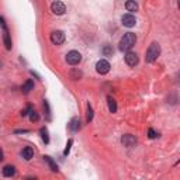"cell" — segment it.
Masks as SVG:
<instances>
[{"label":"cell","instance_id":"ac0fdd59","mask_svg":"<svg viewBox=\"0 0 180 180\" xmlns=\"http://www.w3.org/2000/svg\"><path fill=\"white\" fill-rule=\"evenodd\" d=\"M39 134H41V138H42V141H44V143H49V137H48V129L45 128V127H42V128H41Z\"/></svg>","mask_w":180,"mask_h":180},{"label":"cell","instance_id":"e0dca14e","mask_svg":"<svg viewBox=\"0 0 180 180\" xmlns=\"http://www.w3.org/2000/svg\"><path fill=\"white\" fill-rule=\"evenodd\" d=\"M44 160L48 163V166H49L51 170H52V172H58V165H56V163L52 160V158H49V156H44Z\"/></svg>","mask_w":180,"mask_h":180},{"label":"cell","instance_id":"603a6c76","mask_svg":"<svg viewBox=\"0 0 180 180\" xmlns=\"http://www.w3.org/2000/svg\"><path fill=\"white\" fill-rule=\"evenodd\" d=\"M148 137L151 138V139H155V138L158 137V132H155L152 128H149V129H148Z\"/></svg>","mask_w":180,"mask_h":180},{"label":"cell","instance_id":"5b68a950","mask_svg":"<svg viewBox=\"0 0 180 180\" xmlns=\"http://www.w3.org/2000/svg\"><path fill=\"white\" fill-rule=\"evenodd\" d=\"M51 10H52V13L56 14V16H62V14H65V11H66V6L62 2H53L52 4H51Z\"/></svg>","mask_w":180,"mask_h":180},{"label":"cell","instance_id":"cb8c5ba5","mask_svg":"<svg viewBox=\"0 0 180 180\" xmlns=\"http://www.w3.org/2000/svg\"><path fill=\"white\" fill-rule=\"evenodd\" d=\"M31 110H32V106H30V104H28V106H27V108H25L24 111L21 112V114H22V117H24V115H27V114H30V111H31Z\"/></svg>","mask_w":180,"mask_h":180},{"label":"cell","instance_id":"52a82bcc","mask_svg":"<svg viewBox=\"0 0 180 180\" xmlns=\"http://www.w3.org/2000/svg\"><path fill=\"white\" fill-rule=\"evenodd\" d=\"M121 22H122L124 27L131 28L137 24V20H135V17L132 16V14H124V16L121 17Z\"/></svg>","mask_w":180,"mask_h":180},{"label":"cell","instance_id":"9a60e30c","mask_svg":"<svg viewBox=\"0 0 180 180\" xmlns=\"http://www.w3.org/2000/svg\"><path fill=\"white\" fill-rule=\"evenodd\" d=\"M107 103H108L110 112H117V101H115L111 96H108V97H107Z\"/></svg>","mask_w":180,"mask_h":180},{"label":"cell","instance_id":"8992f818","mask_svg":"<svg viewBox=\"0 0 180 180\" xmlns=\"http://www.w3.org/2000/svg\"><path fill=\"white\" fill-rule=\"evenodd\" d=\"M51 41L55 45H62L65 42V34L62 31H53L51 34Z\"/></svg>","mask_w":180,"mask_h":180},{"label":"cell","instance_id":"7c38bea8","mask_svg":"<svg viewBox=\"0 0 180 180\" xmlns=\"http://www.w3.org/2000/svg\"><path fill=\"white\" fill-rule=\"evenodd\" d=\"M14 173H16V168H14V166L7 165L3 168V176L4 177H11V176H14Z\"/></svg>","mask_w":180,"mask_h":180},{"label":"cell","instance_id":"30bf717a","mask_svg":"<svg viewBox=\"0 0 180 180\" xmlns=\"http://www.w3.org/2000/svg\"><path fill=\"white\" fill-rule=\"evenodd\" d=\"M3 41H4L6 49L10 51L11 47H13V44H11V37H10V31H8V28H4V30H3Z\"/></svg>","mask_w":180,"mask_h":180},{"label":"cell","instance_id":"3957f363","mask_svg":"<svg viewBox=\"0 0 180 180\" xmlns=\"http://www.w3.org/2000/svg\"><path fill=\"white\" fill-rule=\"evenodd\" d=\"M82 61V55L80 52H78V51H70V52H68L66 55V62L69 65H72V66H75V65H79Z\"/></svg>","mask_w":180,"mask_h":180},{"label":"cell","instance_id":"5bb4252c","mask_svg":"<svg viewBox=\"0 0 180 180\" xmlns=\"http://www.w3.org/2000/svg\"><path fill=\"white\" fill-rule=\"evenodd\" d=\"M125 8H127V11L134 13V11L138 10V3L135 2V0H128V2L125 3Z\"/></svg>","mask_w":180,"mask_h":180},{"label":"cell","instance_id":"7402d4cb","mask_svg":"<svg viewBox=\"0 0 180 180\" xmlns=\"http://www.w3.org/2000/svg\"><path fill=\"white\" fill-rule=\"evenodd\" d=\"M93 120V108L90 107V104L87 106V118H86V121L87 122H90V121Z\"/></svg>","mask_w":180,"mask_h":180},{"label":"cell","instance_id":"6da1fadb","mask_svg":"<svg viewBox=\"0 0 180 180\" xmlns=\"http://www.w3.org/2000/svg\"><path fill=\"white\" fill-rule=\"evenodd\" d=\"M137 42V35L134 32H125L124 37L120 39V51H129Z\"/></svg>","mask_w":180,"mask_h":180},{"label":"cell","instance_id":"484cf974","mask_svg":"<svg viewBox=\"0 0 180 180\" xmlns=\"http://www.w3.org/2000/svg\"><path fill=\"white\" fill-rule=\"evenodd\" d=\"M2 160H3V151L0 149V162H2Z\"/></svg>","mask_w":180,"mask_h":180},{"label":"cell","instance_id":"8fae6325","mask_svg":"<svg viewBox=\"0 0 180 180\" xmlns=\"http://www.w3.org/2000/svg\"><path fill=\"white\" fill-rule=\"evenodd\" d=\"M21 155H22V158H24L25 160H31L34 158V149L30 148V146H27V148L22 149Z\"/></svg>","mask_w":180,"mask_h":180},{"label":"cell","instance_id":"ffe728a7","mask_svg":"<svg viewBox=\"0 0 180 180\" xmlns=\"http://www.w3.org/2000/svg\"><path fill=\"white\" fill-rule=\"evenodd\" d=\"M30 120L32 121V122H34V121H38V120H39L38 112L34 111V110H31V111H30Z\"/></svg>","mask_w":180,"mask_h":180},{"label":"cell","instance_id":"d6986e66","mask_svg":"<svg viewBox=\"0 0 180 180\" xmlns=\"http://www.w3.org/2000/svg\"><path fill=\"white\" fill-rule=\"evenodd\" d=\"M103 53L106 56H111L112 55V48L110 47V45H104V48H103Z\"/></svg>","mask_w":180,"mask_h":180},{"label":"cell","instance_id":"277c9868","mask_svg":"<svg viewBox=\"0 0 180 180\" xmlns=\"http://www.w3.org/2000/svg\"><path fill=\"white\" fill-rule=\"evenodd\" d=\"M110 62L106 61V59H100V61L96 63V70H97V73H100V75H106V73L110 72Z\"/></svg>","mask_w":180,"mask_h":180},{"label":"cell","instance_id":"d4e9b609","mask_svg":"<svg viewBox=\"0 0 180 180\" xmlns=\"http://www.w3.org/2000/svg\"><path fill=\"white\" fill-rule=\"evenodd\" d=\"M0 27L4 30V28H7V25H6V21H4V18L3 17H0Z\"/></svg>","mask_w":180,"mask_h":180},{"label":"cell","instance_id":"2e32d148","mask_svg":"<svg viewBox=\"0 0 180 180\" xmlns=\"http://www.w3.org/2000/svg\"><path fill=\"white\" fill-rule=\"evenodd\" d=\"M69 127H70V129H72V131H73V132L79 131V128H80V120H79V118H78V117L72 118V121H70Z\"/></svg>","mask_w":180,"mask_h":180},{"label":"cell","instance_id":"44dd1931","mask_svg":"<svg viewBox=\"0 0 180 180\" xmlns=\"http://www.w3.org/2000/svg\"><path fill=\"white\" fill-rule=\"evenodd\" d=\"M72 143H73V139H69V141H68L66 148H65V151H63V156H68V155H69V152H70V146H72Z\"/></svg>","mask_w":180,"mask_h":180},{"label":"cell","instance_id":"7a4b0ae2","mask_svg":"<svg viewBox=\"0 0 180 180\" xmlns=\"http://www.w3.org/2000/svg\"><path fill=\"white\" fill-rule=\"evenodd\" d=\"M160 55V45L158 42H152L149 45V48L146 49V55H145V61L148 63H152L158 59V56Z\"/></svg>","mask_w":180,"mask_h":180},{"label":"cell","instance_id":"ba28073f","mask_svg":"<svg viewBox=\"0 0 180 180\" xmlns=\"http://www.w3.org/2000/svg\"><path fill=\"white\" fill-rule=\"evenodd\" d=\"M125 62H127L128 66H135V65H138V62H139V58H138V55L135 52H129V51H127Z\"/></svg>","mask_w":180,"mask_h":180},{"label":"cell","instance_id":"4fadbf2b","mask_svg":"<svg viewBox=\"0 0 180 180\" xmlns=\"http://www.w3.org/2000/svg\"><path fill=\"white\" fill-rule=\"evenodd\" d=\"M32 89H34V82L30 79V80H27L24 84H22V87H21V92L24 93V94H28V93H30Z\"/></svg>","mask_w":180,"mask_h":180},{"label":"cell","instance_id":"9c48e42d","mask_svg":"<svg viewBox=\"0 0 180 180\" xmlns=\"http://www.w3.org/2000/svg\"><path fill=\"white\" fill-rule=\"evenodd\" d=\"M121 142H122L124 146L131 148V146H134L135 143H137V138H135L134 135H131V134H125L122 138H121Z\"/></svg>","mask_w":180,"mask_h":180}]
</instances>
